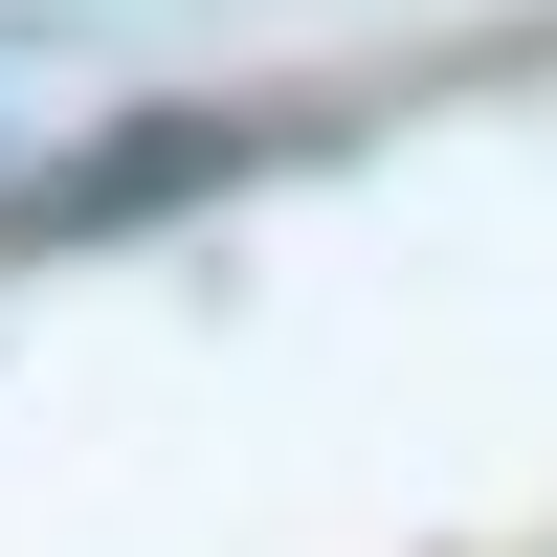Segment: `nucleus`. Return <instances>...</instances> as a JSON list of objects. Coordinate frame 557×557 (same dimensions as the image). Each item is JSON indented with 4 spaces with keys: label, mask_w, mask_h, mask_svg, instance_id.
Listing matches in <instances>:
<instances>
[{
    "label": "nucleus",
    "mask_w": 557,
    "mask_h": 557,
    "mask_svg": "<svg viewBox=\"0 0 557 557\" xmlns=\"http://www.w3.org/2000/svg\"><path fill=\"white\" fill-rule=\"evenodd\" d=\"M178 178H246V112H157V134H112L89 178H45V223H134V201H178Z\"/></svg>",
    "instance_id": "1"
}]
</instances>
